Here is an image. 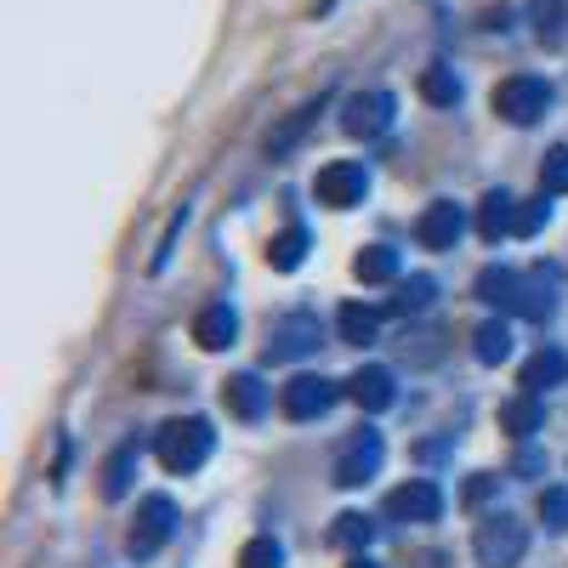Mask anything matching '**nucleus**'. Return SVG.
<instances>
[{"instance_id": "nucleus-1", "label": "nucleus", "mask_w": 568, "mask_h": 568, "mask_svg": "<svg viewBox=\"0 0 568 568\" xmlns=\"http://www.w3.org/2000/svg\"><path fill=\"white\" fill-rule=\"evenodd\" d=\"M216 449V433H211V420L200 415H187V420H165L160 433H154V455L165 471H176V478H187V471H200Z\"/></svg>"}, {"instance_id": "nucleus-2", "label": "nucleus", "mask_w": 568, "mask_h": 568, "mask_svg": "<svg viewBox=\"0 0 568 568\" xmlns=\"http://www.w3.org/2000/svg\"><path fill=\"white\" fill-rule=\"evenodd\" d=\"M529 551V529L517 524L511 511H489L478 529H471V557H478V568H517Z\"/></svg>"}, {"instance_id": "nucleus-3", "label": "nucleus", "mask_w": 568, "mask_h": 568, "mask_svg": "<svg viewBox=\"0 0 568 568\" xmlns=\"http://www.w3.org/2000/svg\"><path fill=\"white\" fill-rule=\"evenodd\" d=\"M551 98H557L551 80H540V74H511V80L495 85V114H500L506 125H535V120H546Z\"/></svg>"}, {"instance_id": "nucleus-4", "label": "nucleus", "mask_w": 568, "mask_h": 568, "mask_svg": "<svg viewBox=\"0 0 568 568\" xmlns=\"http://www.w3.org/2000/svg\"><path fill=\"white\" fill-rule=\"evenodd\" d=\"M318 342H324V324L313 313H284L267 329V364H296V358L318 353Z\"/></svg>"}, {"instance_id": "nucleus-5", "label": "nucleus", "mask_w": 568, "mask_h": 568, "mask_svg": "<svg viewBox=\"0 0 568 568\" xmlns=\"http://www.w3.org/2000/svg\"><path fill=\"white\" fill-rule=\"evenodd\" d=\"M171 529H176V500L171 495H149L136 506V524H131V535H125V551L142 562V557H154L165 540H171Z\"/></svg>"}, {"instance_id": "nucleus-6", "label": "nucleus", "mask_w": 568, "mask_h": 568, "mask_svg": "<svg viewBox=\"0 0 568 568\" xmlns=\"http://www.w3.org/2000/svg\"><path fill=\"white\" fill-rule=\"evenodd\" d=\"M313 194H318V205H329V211H353V205H364V194H369V171H364L358 160H329V165L313 176Z\"/></svg>"}, {"instance_id": "nucleus-7", "label": "nucleus", "mask_w": 568, "mask_h": 568, "mask_svg": "<svg viewBox=\"0 0 568 568\" xmlns=\"http://www.w3.org/2000/svg\"><path fill=\"white\" fill-rule=\"evenodd\" d=\"M342 398H347L342 382H324V375H296V382L278 393V409L291 415V420H318V415L336 409Z\"/></svg>"}, {"instance_id": "nucleus-8", "label": "nucleus", "mask_w": 568, "mask_h": 568, "mask_svg": "<svg viewBox=\"0 0 568 568\" xmlns=\"http://www.w3.org/2000/svg\"><path fill=\"white\" fill-rule=\"evenodd\" d=\"M382 460H387L382 433H369V426H364V433L336 455V471H329V484H336V489H364V484L375 478V471H382Z\"/></svg>"}, {"instance_id": "nucleus-9", "label": "nucleus", "mask_w": 568, "mask_h": 568, "mask_svg": "<svg viewBox=\"0 0 568 568\" xmlns=\"http://www.w3.org/2000/svg\"><path fill=\"white\" fill-rule=\"evenodd\" d=\"M387 517L393 524H438L444 517V489L433 478H409L387 495Z\"/></svg>"}, {"instance_id": "nucleus-10", "label": "nucleus", "mask_w": 568, "mask_h": 568, "mask_svg": "<svg viewBox=\"0 0 568 568\" xmlns=\"http://www.w3.org/2000/svg\"><path fill=\"white\" fill-rule=\"evenodd\" d=\"M460 233H466V211L455 200H433V205L420 211V222H415V240L426 251H455Z\"/></svg>"}, {"instance_id": "nucleus-11", "label": "nucleus", "mask_w": 568, "mask_h": 568, "mask_svg": "<svg viewBox=\"0 0 568 568\" xmlns=\"http://www.w3.org/2000/svg\"><path fill=\"white\" fill-rule=\"evenodd\" d=\"M393 91H358V98H347L342 109V131L347 136H382L393 125Z\"/></svg>"}, {"instance_id": "nucleus-12", "label": "nucleus", "mask_w": 568, "mask_h": 568, "mask_svg": "<svg viewBox=\"0 0 568 568\" xmlns=\"http://www.w3.org/2000/svg\"><path fill=\"white\" fill-rule=\"evenodd\" d=\"M347 398H353L364 415H382V409H393V398H398L393 369H387V364H364V369H353V375H347Z\"/></svg>"}, {"instance_id": "nucleus-13", "label": "nucleus", "mask_w": 568, "mask_h": 568, "mask_svg": "<svg viewBox=\"0 0 568 568\" xmlns=\"http://www.w3.org/2000/svg\"><path fill=\"white\" fill-rule=\"evenodd\" d=\"M194 342H200L205 353H227L233 342H240V313H233L227 302L205 307V313L194 318Z\"/></svg>"}, {"instance_id": "nucleus-14", "label": "nucleus", "mask_w": 568, "mask_h": 568, "mask_svg": "<svg viewBox=\"0 0 568 568\" xmlns=\"http://www.w3.org/2000/svg\"><path fill=\"white\" fill-rule=\"evenodd\" d=\"M222 398H227V409L240 415V420H262V415H267V398H273V393L262 387V375H251V369H245V375H227Z\"/></svg>"}, {"instance_id": "nucleus-15", "label": "nucleus", "mask_w": 568, "mask_h": 568, "mask_svg": "<svg viewBox=\"0 0 568 568\" xmlns=\"http://www.w3.org/2000/svg\"><path fill=\"white\" fill-rule=\"evenodd\" d=\"M318 114H324V98H313V103H302L291 120H284L278 131H267V160H284L291 149H302V136L318 125Z\"/></svg>"}, {"instance_id": "nucleus-16", "label": "nucleus", "mask_w": 568, "mask_h": 568, "mask_svg": "<svg viewBox=\"0 0 568 568\" xmlns=\"http://www.w3.org/2000/svg\"><path fill=\"white\" fill-rule=\"evenodd\" d=\"M478 233L489 245H500L506 233H517V200L506 194V187H495V194H484V205H478Z\"/></svg>"}, {"instance_id": "nucleus-17", "label": "nucleus", "mask_w": 568, "mask_h": 568, "mask_svg": "<svg viewBox=\"0 0 568 568\" xmlns=\"http://www.w3.org/2000/svg\"><path fill=\"white\" fill-rule=\"evenodd\" d=\"M546 426V409H540V393H524V398H511L500 404V433H511L517 444H529L535 433Z\"/></svg>"}, {"instance_id": "nucleus-18", "label": "nucleus", "mask_w": 568, "mask_h": 568, "mask_svg": "<svg viewBox=\"0 0 568 568\" xmlns=\"http://www.w3.org/2000/svg\"><path fill=\"white\" fill-rule=\"evenodd\" d=\"M568 382V353L562 347H540L529 364H524V393H551Z\"/></svg>"}, {"instance_id": "nucleus-19", "label": "nucleus", "mask_w": 568, "mask_h": 568, "mask_svg": "<svg viewBox=\"0 0 568 568\" xmlns=\"http://www.w3.org/2000/svg\"><path fill=\"white\" fill-rule=\"evenodd\" d=\"M136 466H142V444L131 438V444H120V449L109 455V466H103V500H125V495H131Z\"/></svg>"}, {"instance_id": "nucleus-20", "label": "nucleus", "mask_w": 568, "mask_h": 568, "mask_svg": "<svg viewBox=\"0 0 568 568\" xmlns=\"http://www.w3.org/2000/svg\"><path fill=\"white\" fill-rule=\"evenodd\" d=\"M471 353H478V364H506L511 358V324L506 318H484L478 329H471Z\"/></svg>"}, {"instance_id": "nucleus-21", "label": "nucleus", "mask_w": 568, "mask_h": 568, "mask_svg": "<svg viewBox=\"0 0 568 568\" xmlns=\"http://www.w3.org/2000/svg\"><path fill=\"white\" fill-rule=\"evenodd\" d=\"M420 98L433 103V109H455V103L466 98V85H460V74H455V69L433 63V69H420Z\"/></svg>"}, {"instance_id": "nucleus-22", "label": "nucleus", "mask_w": 568, "mask_h": 568, "mask_svg": "<svg viewBox=\"0 0 568 568\" xmlns=\"http://www.w3.org/2000/svg\"><path fill=\"white\" fill-rule=\"evenodd\" d=\"M433 296H438V278L409 273V278L398 284V296L387 302V313H398V318H415V313H426V307H433Z\"/></svg>"}, {"instance_id": "nucleus-23", "label": "nucleus", "mask_w": 568, "mask_h": 568, "mask_svg": "<svg viewBox=\"0 0 568 568\" xmlns=\"http://www.w3.org/2000/svg\"><path fill=\"white\" fill-rule=\"evenodd\" d=\"M336 329H342V342H353V347H369L375 336H382V313H375V307H364V302H347V307H342V318H336Z\"/></svg>"}, {"instance_id": "nucleus-24", "label": "nucleus", "mask_w": 568, "mask_h": 568, "mask_svg": "<svg viewBox=\"0 0 568 568\" xmlns=\"http://www.w3.org/2000/svg\"><path fill=\"white\" fill-rule=\"evenodd\" d=\"M307 245H313L307 227H284L278 240L267 245V267H273V273H296V267L307 262Z\"/></svg>"}, {"instance_id": "nucleus-25", "label": "nucleus", "mask_w": 568, "mask_h": 568, "mask_svg": "<svg viewBox=\"0 0 568 568\" xmlns=\"http://www.w3.org/2000/svg\"><path fill=\"white\" fill-rule=\"evenodd\" d=\"M353 278H358V284H387V278H398V251H393V245L358 251V256H353Z\"/></svg>"}, {"instance_id": "nucleus-26", "label": "nucleus", "mask_w": 568, "mask_h": 568, "mask_svg": "<svg viewBox=\"0 0 568 568\" xmlns=\"http://www.w3.org/2000/svg\"><path fill=\"white\" fill-rule=\"evenodd\" d=\"M329 540H336L342 551H369V540H375V517H369V511H342L336 524H329Z\"/></svg>"}, {"instance_id": "nucleus-27", "label": "nucleus", "mask_w": 568, "mask_h": 568, "mask_svg": "<svg viewBox=\"0 0 568 568\" xmlns=\"http://www.w3.org/2000/svg\"><path fill=\"white\" fill-rule=\"evenodd\" d=\"M535 34L546 45H562L568 40V0H535Z\"/></svg>"}, {"instance_id": "nucleus-28", "label": "nucleus", "mask_w": 568, "mask_h": 568, "mask_svg": "<svg viewBox=\"0 0 568 568\" xmlns=\"http://www.w3.org/2000/svg\"><path fill=\"white\" fill-rule=\"evenodd\" d=\"M240 568H284V546L273 535H256L240 546Z\"/></svg>"}, {"instance_id": "nucleus-29", "label": "nucleus", "mask_w": 568, "mask_h": 568, "mask_svg": "<svg viewBox=\"0 0 568 568\" xmlns=\"http://www.w3.org/2000/svg\"><path fill=\"white\" fill-rule=\"evenodd\" d=\"M540 524H546L551 535H562V529H568V489H562V484L540 489Z\"/></svg>"}, {"instance_id": "nucleus-30", "label": "nucleus", "mask_w": 568, "mask_h": 568, "mask_svg": "<svg viewBox=\"0 0 568 568\" xmlns=\"http://www.w3.org/2000/svg\"><path fill=\"white\" fill-rule=\"evenodd\" d=\"M540 194H568V149H551L540 165Z\"/></svg>"}, {"instance_id": "nucleus-31", "label": "nucleus", "mask_w": 568, "mask_h": 568, "mask_svg": "<svg viewBox=\"0 0 568 568\" xmlns=\"http://www.w3.org/2000/svg\"><path fill=\"white\" fill-rule=\"evenodd\" d=\"M551 194H540V200H529V205H517V240H535V233L551 222V205H546Z\"/></svg>"}, {"instance_id": "nucleus-32", "label": "nucleus", "mask_w": 568, "mask_h": 568, "mask_svg": "<svg viewBox=\"0 0 568 568\" xmlns=\"http://www.w3.org/2000/svg\"><path fill=\"white\" fill-rule=\"evenodd\" d=\"M495 489H500V478H495V471H478V478L466 484V506H484Z\"/></svg>"}, {"instance_id": "nucleus-33", "label": "nucleus", "mask_w": 568, "mask_h": 568, "mask_svg": "<svg viewBox=\"0 0 568 568\" xmlns=\"http://www.w3.org/2000/svg\"><path fill=\"white\" fill-rule=\"evenodd\" d=\"M347 568H382V562H375V557H364V551H353V562Z\"/></svg>"}]
</instances>
